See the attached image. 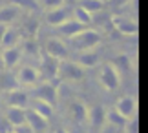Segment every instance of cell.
<instances>
[{"instance_id": "1", "label": "cell", "mask_w": 148, "mask_h": 133, "mask_svg": "<svg viewBox=\"0 0 148 133\" xmlns=\"http://www.w3.org/2000/svg\"><path fill=\"white\" fill-rule=\"evenodd\" d=\"M102 42V35L97 29H92V27H86L81 33H77L75 37L70 38V46L79 53H84V51H93V48Z\"/></svg>"}, {"instance_id": "2", "label": "cell", "mask_w": 148, "mask_h": 133, "mask_svg": "<svg viewBox=\"0 0 148 133\" xmlns=\"http://www.w3.org/2000/svg\"><path fill=\"white\" fill-rule=\"evenodd\" d=\"M29 99L42 100V102H46V104L55 108L57 102H59V88H57L53 82H44V80H40L37 86L31 88Z\"/></svg>"}, {"instance_id": "3", "label": "cell", "mask_w": 148, "mask_h": 133, "mask_svg": "<svg viewBox=\"0 0 148 133\" xmlns=\"http://www.w3.org/2000/svg\"><path fill=\"white\" fill-rule=\"evenodd\" d=\"M86 77L84 69L75 64L73 60H60L59 62V69H57V78L60 80H68V82H81Z\"/></svg>"}, {"instance_id": "4", "label": "cell", "mask_w": 148, "mask_h": 133, "mask_svg": "<svg viewBox=\"0 0 148 133\" xmlns=\"http://www.w3.org/2000/svg\"><path fill=\"white\" fill-rule=\"evenodd\" d=\"M15 77V82L16 86H22V88H33V86H37L40 82V75H38V69L37 66H31V64H24L20 66L16 71L13 73Z\"/></svg>"}, {"instance_id": "5", "label": "cell", "mask_w": 148, "mask_h": 133, "mask_svg": "<svg viewBox=\"0 0 148 133\" xmlns=\"http://www.w3.org/2000/svg\"><path fill=\"white\" fill-rule=\"evenodd\" d=\"M42 51H44L42 55L51 57V59H55V60H59V62L60 60H66L68 55H70V48H68V44L62 38H57V37L48 38L46 42H44Z\"/></svg>"}, {"instance_id": "6", "label": "cell", "mask_w": 148, "mask_h": 133, "mask_svg": "<svg viewBox=\"0 0 148 133\" xmlns=\"http://www.w3.org/2000/svg\"><path fill=\"white\" fill-rule=\"evenodd\" d=\"M99 82L106 91H115L121 86V75L112 64H102L99 69Z\"/></svg>"}, {"instance_id": "7", "label": "cell", "mask_w": 148, "mask_h": 133, "mask_svg": "<svg viewBox=\"0 0 148 133\" xmlns=\"http://www.w3.org/2000/svg\"><path fill=\"white\" fill-rule=\"evenodd\" d=\"M112 24H113V27L121 33V35H124V37H135L137 35V31H139V26H137V20L135 18H132V16H128V15H112Z\"/></svg>"}, {"instance_id": "8", "label": "cell", "mask_w": 148, "mask_h": 133, "mask_svg": "<svg viewBox=\"0 0 148 133\" xmlns=\"http://www.w3.org/2000/svg\"><path fill=\"white\" fill-rule=\"evenodd\" d=\"M113 109H115L123 119L130 120V119H134L135 115H137V99L132 97V95H123V97H119L115 100Z\"/></svg>"}, {"instance_id": "9", "label": "cell", "mask_w": 148, "mask_h": 133, "mask_svg": "<svg viewBox=\"0 0 148 133\" xmlns=\"http://www.w3.org/2000/svg\"><path fill=\"white\" fill-rule=\"evenodd\" d=\"M2 100H5L9 108H20V109H27L29 106V93L22 88H15V89H9V91H4V97Z\"/></svg>"}, {"instance_id": "10", "label": "cell", "mask_w": 148, "mask_h": 133, "mask_svg": "<svg viewBox=\"0 0 148 133\" xmlns=\"http://www.w3.org/2000/svg\"><path fill=\"white\" fill-rule=\"evenodd\" d=\"M38 75H40V78L44 82H53L57 78V69H59V60L51 59V57H46L42 55L40 60H38Z\"/></svg>"}, {"instance_id": "11", "label": "cell", "mask_w": 148, "mask_h": 133, "mask_svg": "<svg viewBox=\"0 0 148 133\" xmlns=\"http://www.w3.org/2000/svg\"><path fill=\"white\" fill-rule=\"evenodd\" d=\"M44 18H46V24H48V26L59 27V26L64 24L66 20L73 18V15H71V9L64 4V5H60V8H57V9L46 11V13H44Z\"/></svg>"}, {"instance_id": "12", "label": "cell", "mask_w": 148, "mask_h": 133, "mask_svg": "<svg viewBox=\"0 0 148 133\" xmlns=\"http://www.w3.org/2000/svg\"><path fill=\"white\" fill-rule=\"evenodd\" d=\"M88 106L86 102L77 99V100H71L70 104H68V115H70V119L73 120V122L77 124H84L88 122Z\"/></svg>"}, {"instance_id": "13", "label": "cell", "mask_w": 148, "mask_h": 133, "mask_svg": "<svg viewBox=\"0 0 148 133\" xmlns=\"http://www.w3.org/2000/svg\"><path fill=\"white\" fill-rule=\"evenodd\" d=\"M2 53V62H4V71H11L16 66L20 64L22 60V49L20 46H15V48H8V49H0Z\"/></svg>"}, {"instance_id": "14", "label": "cell", "mask_w": 148, "mask_h": 133, "mask_svg": "<svg viewBox=\"0 0 148 133\" xmlns=\"http://www.w3.org/2000/svg\"><path fill=\"white\" fill-rule=\"evenodd\" d=\"M22 8L18 4H2L0 5V26H11L18 18Z\"/></svg>"}, {"instance_id": "15", "label": "cell", "mask_w": 148, "mask_h": 133, "mask_svg": "<svg viewBox=\"0 0 148 133\" xmlns=\"http://www.w3.org/2000/svg\"><path fill=\"white\" fill-rule=\"evenodd\" d=\"M20 49H22V57H27V59L40 60V57H42V49L37 38H22Z\"/></svg>"}, {"instance_id": "16", "label": "cell", "mask_w": 148, "mask_h": 133, "mask_svg": "<svg viewBox=\"0 0 148 133\" xmlns=\"http://www.w3.org/2000/svg\"><path fill=\"white\" fill-rule=\"evenodd\" d=\"M26 126L33 133H46L48 131V120L42 119L40 115L33 113L31 109H26Z\"/></svg>"}, {"instance_id": "17", "label": "cell", "mask_w": 148, "mask_h": 133, "mask_svg": "<svg viewBox=\"0 0 148 133\" xmlns=\"http://www.w3.org/2000/svg\"><path fill=\"white\" fill-rule=\"evenodd\" d=\"M4 120L8 122L11 128H16V126H22L26 124V109H20V108H5L4 111Z\"/></svg>"}, {"instance_id": "18", "label": "cell", "mask_w": 148, "mask_h": 133, "mask_svg": "<svg viewBox=\"0 0 148 133\" xmlns=\"http://www.w3.org/2000/svg\"><path fill=\"white\" fill-rule=\"evenodd\" d=\"M88 120L92 122V131L99 133V130L106 124V109L102 106H93L92 109H88Z\"/></svg>"}, {"instance_id": "19", "label": "cell", "mask_w": 148, "mask_h": 133, "mask_svg": "<svg viewBox=\"0 0 148 133\" xmlns=\"http://www.w3.org/2000/svg\"><path fill=\"white\" fill-rule=\"evenodd\" d=\"M22 31H18L16 27L13 26H8L5 27V33H4V38H2V46L0 49H8V48H15V46H20L22 42Z\"/></svg>"}, {"instance_id": "20", "label": "cell", "mask_w": 148, "mask_h": 133, "mask_svg": "<svg viewBox=\"0 0 148 133\" xmlns=\"http://www.w3.org/2000/svg\"><path fill=\"white\" fill-rule=\"evenodd\" d=\"M75 64H79L82 69L86 68H97L101 64V55L97 51H84V53H79L77 59L73 60Z\"/></svg>"}, {"instance_id": "21", "label": "cell", "mask_w": 148, "mask_h": 133, "mask_svg": "<svg viewBox=\"0 0 148 133\" xmlns=\"http://www.w3.org/2000/svg\"><path fill=\"white\" fill-rule=\"evenodd\" d=\"M27 109H31L33 113L40 115V117L46 119L48 122H49V119L53 117V113H55V108H53V106H49V104L42 102V100H35V99L29 100V106H27Z\"/></svg>"}, {"instance_id": "22", "label": "cell", "mask_w": 148, "mask_h": 133, "mask_svg": "<svg viewBox=\"0 0 148 133\" xmlns=\"http://www.w3.org/2000/svg\"><path fill=\"white\" fill-rule=\"evenodd\" d=\"M82 29H86V26H82L81 22H77L75 18H70V20H66L62 26L57 27V31H59L60 35H64V37L68 38H71V37H75L77 33H81Z\"/></svg>"}, {"instance_id": "23", "label": "cell", "mask_w": 148, "mask_h": 133, "mask_svg": "<svg viewBox=\"0 0 148 133\" xmlns=\"http://www.w3.org/2000/svg\"><path fill=\"white\" fill-rule=\"evenodd\" d=\"M79 8H82L93 18V15L106 9V2H102V0H82V2H79Z\"/></svg>"}, {"instance_id": "24", "label": "cell", "mask_w": 148, "mask_h": 133, "mask_svg": "<svg viewBox=\"0 0 148 133\" xmlns=\"http://www.w3.org/2000/svg\"><path fill=\"white\" fill-rule=\"evenodd\" d=\"M110 64L117 69V73L121 75V73H130L132 71V59H130L128 55H123V53H119L113 57V62H110Z\"/></svg>"}, {"instance_id": "25", "label": "cell", "mask_w": 148, "mask_h": 133, "mask_svg": "<svg viewBox=\"0 0 148 133\" xmlns=\"http://www.w3.org/2000/svg\"><path fill=\"white\" fill-rule=\"evenodd\" d=\"M106 122L113 126V128H124V124H126V119H123L121 115H119L115 109H108L106 111Z\"/></svg>"}, {"instance_id": "26", "label": "cell", "mask_w": 148, "mask_h": 133, "mask_svg": "<svg viewBox=\"0 0 148 133\" xmlns=\"http://www.w3.org/2000/svg\"><path fill=\"white\" fill-rule=\"evenodd\" d=\"M71 15H73V18H75L77 22H81L82 26H88L90 22H92V16H90L82 8H79V5H75V9L71 11Z\"/></svg>"}, {"instance_id": "27", "label": "cell", "mask_w": 148, "mask_h": 133, "mask_svg": "<svg viewBox=\"0 0 148 133\" xmlns=\"http://www.w3.org/2000/svg\"><path fill=\"white\" fill-rule=\"evenodd\" d=\"M123 130H124V133H137V117L126 120V124H124Z\"/></svg>"}, {"instance_id": "28", "label": "cell", "mask_w": 148, "mask_h": 133, "mask_svg": "<svg viewBox=\"0 0 148 133\" xmlns=\"http://www.w3.org/2000/svg\"><path fill=\"white\" fill-rule=\"evenodd\" d=\"M60 5H64V2H62V0H55V2H44L42 8H44V13H46V11L57 9V8H60Z\"/></svg>"}, {"instance_id": "29", "label": "cell", "mask_w": 148, "mask_h": 133, "mask_svg": "<svg viewBox=\"0 0 148 133\" xmlns=\"http://www.w3.org/2000/svg\"><path fill=\"white\" fill-rule=\"evenodd\" d=\"M11 133H33V131L26 124H22V126H16V128H11Z\"/></svg>"}, {"instance_id": "30", "label": "cell", "mask_w": 148, "mask_h": 133, "mask_svg": "<svg viewBox=\"0 0 148 133\" xmlns=\"http://www.w3.org/2000/svg\"><path fill=\"white\" fill-rule=\"evenodd\" d=\"M5 27L8 26H0V46H2V38H4V33H5Z\"/></svg>"}, {"instance_id": "31", "label": "cell", "mask_w": 148, "mask_h": 133, "mask_svg": "<svg viewBox=\"0 0 148 133\" xmlns=\"http://www.w3.org/2000/svg\"><path fill=\"white\" fill-rule=\"evenodd\" d=\"M53 133H70V131H68L66 128H62V126H59V128H57V130H55Z\"/></svg>"}, {"instance_id": "32", "label": "cell", "mask_w": 148, "mask_h": 133, "mask_svg": "<svg viewBox=\"0 0 148 133\" xmlns=\"http://www.w3.org/2000/svg\"><path fill=\"white\" fill-rule=\"evenodd\" d=\"M0 73H4V62H2V53H0Z\"/></svg>"}, {"instance_id": "33", "label": "cell", "mask_w": 148, "mask_h": 133, "mask_svg": "<svg viewBox=\"0 0 148 133\" xmlns=\"http://www.w3.org/2000/svg\"><path fill=\"white\" fill-rule=\"evenodd\" d=\"M4 108V100H2V95H0V109Z\"/></svg>"}, {"instance_id": "34", "label": "cell", "mask_w": 148, "mask_h": 133, "mask_svg": "<svg viewBox=\"0 0 148 133\" xmlns=\"http://www.w3.org/2000/svg\"><path fill=\"white\" fill-rule=\"evenodd\" d=\"M46 133H53V131H46Z\"/></svg>"}, {"instance_id": "35", "label": "cell", "mask_w": 148, "mask_h": 133, "mask_svg": "<svg viewBox=\"0 0 148 133\" xmlns=\"http://www.w3.org/2000/svg\"><path fill=\"white\" fill-rule=\"evenodd\" d=\"M88 133H95V131H88Z\"/></svg>"}, {"instance_id": "36", "label": "cell", "mask_w": 148, "mask_h": 133, "mask_svg": "<svg viewBox=\"0 0 148 133\" xmlns=\"http://www.w3.org/2000/svg\"><path fill=\"white\" fill-rule=\"evenodd\" d=\"M0 5H2V4H0Z\"/></svg>"}]
</instances>
